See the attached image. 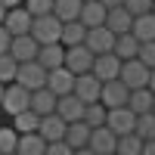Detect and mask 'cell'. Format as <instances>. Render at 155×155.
<instances>
[{
    "label": "cell",
    "instance_id": "obj_1",
    "mask_svg": "<svg viewBox=\"0 0 155 155\" xmlns=\"http://www.w3.org/2000/svg\"><path fill=\"white\" fill-rule=\"evenodd\" d=\"M25 109H31V90L22 87L19 81H9L6 90H3V102H0V112H6L9 118L12 115H19Z\"/></svg>",
    "mask_w": 155,
    "mask_h": 155
},
{
    "label": "cell",
    "instance_id": "obj_2",
    "mask_svg": "<svg viewBox=\"0 0 155 155\" xmlns=\"http://www.w3.org/2000/svg\"><path fill=\"white\" fill-rule=\"evenodd\" d=\"M31 34L37 37V44H56V41H62V19L56 12L37 16L34 25H31Z\"/></svg>",
    "mask_w": 155,
    "mask_h": 155
},
{
    "label": "cell",
    "instance_id": "obj_3",
    "mask_svg": "<svg viewBox=\"0 0 155 155\" xmlns=\"http://www.w3.org/2000/svg\"><path fill=\"white\" fill-rule=\"evenodd\" d=\"M149 65H146V62L143 59H140V56H134V59H124L121 62V81L127 84V87H130V90H137V87H149Z\"/></svg>",
    "mask_w": 155,
    "mask_h": 155
},
{
    "label": "cell",
    "instance_id": "obj_4",
    "mask_svg": "<svg viewBox=\"0 0 155 155\" xmlns=\"http://www.w3.org/2000/svg\"><path fill=\"white\" fill-rule=\"evenodd\" d=\"M93 59L96 53L90 50L87 44H74V47H65V68H71L74 74H84L93 68Z\"/></svg>",
    "mask_w": 155,
    "mask_h": 155
},
{
    "label": "cell",
    "instance_id": "obj_5",
    "mask_svg": "<svg viewBox=\"0 0 155 155\" xmlns=\"http://www.w3.org/2000/svg\"><path fill=\"white\" fill-rule=\"evenodd\" d=\"M16 81L28 90H37V87H47V68L41 65L37 59H28V62H19V71H16Z\"/></svg>",
    "mask_w": 155,
    "mask_h": 155
},
{
    "label": "cell",
    "instance_id": "obj_6",
    "mask_svg": "<svg viewBox=\"0 0 155 155\" xmlns=\"http://www.w3.org/2000/svg\"><path fill=\"white\" fill-rule=\"evenodd\" d=\"M115 37H118V34H115L109 25H93V28H87L84 44L99 56V53H112V50H115Z\"/></svg>",
    "mask_w": 155,
    "mask_h": 155
},
{
    "label": "cell",
    "instance_id": "obj_7",
    "mask_svg": "<svg viewBox=\"0 0 155 155\" xmlns=\"http://www.w3.org/2000/svg\"><path fill=\"white\" fill-rule=\"evenodd\" d=\"M90 152H96V155H112L115 149H118V134L112 130L109 124H99L90 130Z\"/></svg>",
    "mask_w": 155,
    "mask_h": 155
},
{
    "label": "cell",
    "instance_id": "obj_8",
    "mask_svg": "<svg viewBox=\"0 0 155 155\" xmlns=\"http://www.w3.org/2000/svg\"><path fill=\"white\" fill-rule=\"evenodd\" d=\"M130 99V87H127L121 78H112V81H102V93H99V102H106L109 109L115 106H127Z\"/></svg>",
    "mask_w": 155,
    "mask_h": 155
},
{
    "label": "cell",
    "instance_id": "obj_9",
    "mask_svg": "<svg viewBox=\"0 0 155 155\" xmlns=\"http://www.w3.org/2000/svg\"><path fill=\"white\" fill-rule=\"evenodd\" d=\"M3 25H6V31H9V34H31L34 16L25 9V3H19V6H9V9H6Z\"/></svg>",
    "mask_w": 155,
    "mask_h": 155
},
{
    "label": "cell",
    "instance_id": "obj_10",
    "mask_svg": "<svg viewBox=\"0 0 155 155\" xmlns=\"http://www.w3.org/2000/svg\"><path fill=\"white\" fill-rule=\"evenodd\" d=\"M74 71L65 68V65H59V68H50L47 71V87L53 90L56 96H65V93H74Z\"/></svg>",
    "mask_w": 155,
    "mask_h": 155
},
{
    "label": "cell",
    "instance_id": "obj_11",
    "mask_svg": "<svg viewBox=\"0 0 155 155\" xmlns=\"http://www.w3.org/2000/svg\"><path fill=\"white\" fill-rule=\"evenodd\" d=\"M121 62H124V59L115 53V50H112V53H99V56L93 59V68H90V71H93L99 81H112V78L121 74Z\"/></svg>",
    "mask_w": 155,
    "mask_h": 155
},
{
    "label": "cell",
    "instance_id": "obj_12",
    "mask_svg": "<svg viewBox=\"0 0 155 155\" xmlns=\"http://www.w3.org/2000/svg\"><path fill=\"white\" fill-rule=\"evenodd\" d=\"M106 124H109L118 137H121V134H130L134 124H137V112H134L130 106H115V109H109Z\"/></svg>",
    "mask_w": 155,
    "mask_h": 155
},
{
    "label": "cell",
    "instance_id": "obj_13",
    "mask_svg": "<svg viewBox=\"0 0 155 155\" xmlns=\"http://www.w3.org/2000/svg\"><path fill=\"white\" fill-rule=\"evenodd\" d=\"M37 50H41V44H37L34 34H12V41H9V53L16 56L19 62L37 59Z\"/></svg>",
    "mask_w": 155,
    "mask_h": 155
},
{
    "label": "cell",
    "instance_id": "obj_14",
    "mask_svg": "<svg viewBox=\"0 0 155 155\" xmlns=\"http://www.w3.org/2000/svg\"><path fill=\"white\" fill-rule=\"evenodd\" d=\"M37 130L44 134L47 143H53V140H65V130H68V121L62 118L59 112H50V115H41V127Z\"/></svg>",
    "mask_w": 155,
    "mask_h": 155
},
{
    "label": "cell",
    "instance_id": "obj_15",
    "mask_svg": "<svg viewBox=\"0 0 155 155\" xmlns=\"http://www.w3.org/2000/svg\"><path fill=\"white\" fill-rule=\"evenodd\" d=\"M74 93L81 96L84 102H96L99 93H102V81H99L93 71H84V74L74 78Z\"/></svg>",
    "mask_w": 155,
    "mask_h": 155
},
{
    "label": "cell",
    "instance_id": "obj_16",
    "mask_svg": "<svg viewBox=\"0 0 155 155\" xmlns=\"http://www.w3.org/2000/svg\"><path fill=\"white\" fill-rule=\"evenodd\" d=\"M90 127L84 118L81 121H68V130H65V143L71 146V152H81V149H87L90 146Z\"/></svg>",
    "mask_w": 155,
    "mask_h": 155
},
{
    "label": "cell",
    "instance_id": "obj_17",
    "mask_svg": "<svg viewBox=\"0 0 155 155\" xmlns=\"http://www.w3.org/2000/svg\"><path fill=\"white\" fill-rule=\"evenodd\" d=\"M37 62H41L47 71L65 65V44H62V41H56V44H41V50H37Z\"/></svg>",
    "mask_w": 155,
    "mask_h": 155
},
{
    "label": "cell",
    "instance_id": "obj_18",
    "mask_svg": "<svg viewBox=\"0 0 155 155\" xmlns=\"http://www.w3.org/2000/svg\"><path fill=\"white\" fill-rule=\"evenodd\" d=\"M84 106H87V102L78 96V93H65V96H59L56 112H59L65 121H81V118H84Z\"/></svg>",
    "mask_w": 155,
    "mask_h": 155
},
{
    "label": "cell",
    "instance_id": "obj_19",
    "mask_svg": "<svg viewBox=\"0 0 155 155\" xmlns=\"http://www.w3.org/2000/svg\"><path fill=\"white\" fill-rule=\"evenodd\" d=\"M106 25H109L115 34H124V31L134 28V12L127 9V6H112L106 12Z\"/></svg>",
    "mask_w": 155,
    "mask_h": 155
},
{
    "label": "cell",
    "instance_id": "obj_20",
    "mask_svg": "<svg viewBox=\"0 0 155 155\" xmlns=\"http://www.w3.org/2000/svg\"><path fill=\"white\" fill-rule=\"evenodd\" d=\"M106 12H109V6L102 3V0H84L81 22L87 25V28H93V25H106Z\"/></svg>",
    "mask_w": 155,
    "mask_h": 155
},
{
    "label": "cell",
    "instance_id": "obj_21",
    "mask_svg": "<svg viewBox=\"0 0 155 155\" xmlns=\"http://www.w3.org/2000/svg\"><path fill=\"white\" fill-rule=\"evenodd\" d=\"M56 102H59V96H56L50 87H37V90H31V109H34L37 115L56 112Z\"/></svg>",
    "mask_w": 155,
    "mask_h": 155
},
{
    "label": "cell",
    "instance_id": "obj_22",
    "mask_svg": "<svg viewBox=\"0 0 155 155\" xmlns=\"http://www.w3.org/2000/svg\"><path fill=\"white\" fill-rule=\"evenodd\" d=\"M19 155H47V140L41 130L19 134Z\"/></svg>",
    "mask_w": 155,
    "mask_h": 155
},
{
    "label": "cell",
    "instance_id": "obj_23",
    "mask_svg": "<svg viewBox=\"0 0 155 155\" xmlns=\"http://www.w3.org/2000/svg\"><path fill=\"white\" fill-rule=\"evenodd\" d=\"M127 106H130L137 115L152 112V106H155V93H152L149 87H137V90H130V99H127Z\"/></svg>",
    "mask_w": 155,
    "mask_h": 155
},
{
    "label": "cell",
    "instance_id": "obj_24",
    "mask_svg": "<svg viewBox=\"0 0 155 155\" xmlns=\"http://www.w3.org/2000/svg\"><path fill=\"white\" fill-rule=\"evenodd\" d=\"M87 37V25L81 19H71V22H62V44L74 47V44H84Z\"/></svg>",
    "mask_w": 155,
    "mask_h": 155
},
{
    "label": "cell",
    "instance_id": "obj_25",
    "mask_svg": "<svg viewBox=\"0 0 155 155\" xmlns=\"http://www.w3.org/2000/svg\"><path fill=\"white\" fill-rule=\"evenodd\" d=\"M115 53H118L121 59H134V56L140 53V37H137L134 31L118 34V37H115Z\"/></svg>",
    "mask_w": 155,
    "mask_h": 155
},
{
    "label": "cell",
    "instance_id": "obj_26",
    "mask_svg": "<svg viewBox=\"0 0 155 155\" xmlns=\"http://www.w3.org/2000/svg\"><path fill=\"white\" fill-rule=\"evenodd\" d=\"M140 44L143 41H155V12H143V16H134V28H130Z\"/></svg>",
    "mask_w": 155,
    "mask_h": 155
},
{
    "label": "cell",
    "instance_id": "obj_27",
    "mask_svg": "<svg viewBox=\"0 0 155 155\" xmlns=\"http://www.w3.org/2000/svg\"><path fill=\"white\" fill-rule=\"evenodd\" d=\"M12 127H16L19 134H31V130L41 127V115H37L34 109H25L19 115H12Z\"/></svg>",
    "mask_w": 155,
    "mask_h": 155
},
{
    "label": "cell",
    "instance_id": "obj_28",
    "mask_svg": "<svg viewBox=\"0 0 155 155\" xmlns=\"http://www.w3.org/2000/svg\"><path fill=\"white\" fill-rule=\"evenodd\" d=\"M118 155H143V137H140L137 130L130 134H121L118 137V149H115Z\"/></svg>",
    "mask_w": 155,
    "mask_h": 155
},
{
    "label": "cell",
    "instance_id": "obj_29",
    "mask_svg": "<svg viewBox=\"0 0 155 155\" xmlns=\"http://www.w3.org/2000/svg\"><path fill=\"white\" fill-rule=\"evenodd\" d=\"M106 118H109V106L106 102H87L84 106V121L90 124V127H99V124H106Z\"/></svg>",
    "mask_w": 155,
    "mask_h": 155
},
{
    "label": "cell",
    "instance_id": "obj_30",
    "mask_svg": "<svg viewBox=\"0 0 155 155\" xmlns=\"http://www.w3.org/2000/svg\"><path fill=\"white\" fill-rule=\"evenodd\" d=\"M81 6H84V0H56L53 12L62 22H71V19H81Z\"/></svg>",
    "mask_w": 155,
    "mask_h": 155
},
{
    "label": "cell",
    "instance_id": "obj_31",
    "mask_svg": "<svg viewBox=\"0 0 155 155\" xmlns=\"http://www.w3.org/2000/svg\"><path fill=\"white\" fill-rule=\"evenodd\" d=\"M19 152V130L16 127H0V155H12Z\"/></svg>",
    "mask_w": 155,
    "mask_h": 155
},
{
    "label": "cell",
    "instance_id": "obj_32",
    "mask_svg": "<svg viewBox=\"0 0 155 155\" xmlns=\"http://www.w3.org/2000/svg\"><path fill=\"white\" fill-rule=\"evenodd\" d=\"M134 130L143 137V143H146V140H155V112H143V115H137Z\"/></svg>",
    "mask_w": 155,
    "mask_h": 155
},
{
    "label": "cell",
    "instance_id": "obj_33",
    "mask_svg": "<svg viewBox=\"0 0 155 155\" xmlns=\"http://www.w3.org/2000/svg\"><path fill=\"white\" fill-rule=\"evenodd\" d=\"M16 71H19V59L12 53H0V81L3 84L16 81Z\"/></svg>",
    "mask_w": 155,
    "mask_h": 155
},
{
    "label": "cell",
    "instance_id": "obj_34",
    "mask_svg": "<svg viewBox=\"0 0 155 155\" xmlns=\"http://www.w3.org/2000/svg\"><path fill=\"white\" fill-rule=\"evenodd\" d=\"M53 6H56V0H25V9H28L34 19H37V16H47V12H53Z\"/></svg>",
    "mask_w": 155,
    "mask_h": 155
},
{
    "label": "cell",
    "instance_id": "obj_35",
    "mask_svg": "<svg viewBox=\"0 0 155 155\" xmlns=\"http://www.w3.org/2000/svg\"><path fill=\"white\" fill-rule=\"evenodd\" d=\"M137 56L143 59L149 68H155V41H143V44H140V53H137Z\"/></svg>",
    "mask_w": 155,
    "mask_h": 155
},
{
    "label": "cell",
    "instance_id": "obj_36",
    "mask_svg": "<svg viewBox=\"0 0 155 155\" xmlns=\"http://www.w3.org/2000/svg\"><path fill=\"white\" fill-rule=\"evenodd\" d=\"M152 3L155 0H124V6L134 12V16H143V12H152Z\"/></svg>",
    "mask_w": 155,
    "mask_h": 155
},
{
    "label": "cell",
    "instance_id": "obj_37",
    "mask_svg": "<svg viewBox=\"0 0 155 155\" xmlns=\"http://www.w3.org/2000/svg\"><path fill=\"white\" fill-rule=\"evenodd\" d=\"M71 146L65 143V140H53V143H47V155H68Z\"/></svg>",
    "mask_w": 155,
    "mask_h": 155
},
{
    "label": "cell",
    "instance_id": "obj_38",
    "mask_svg": "<svg viewBox=\"0 0 155 155\" xmlns=\"http://www.w3.org/2000/svg\"><path fill=\"white\" fill-rule=\"evenodd\" d=\"M9 41H12V34L6 31V25L0 22V53H9Z\"/></svg>",
    "mask_w": 155,
    "mask_h": 155
},
{
    "label": "cell",
    "instance_id": "obj_39",
    "mask_svg": "<svg viewBox=\"0 0 155 155\" xmlns=\"http://www.w3.org/2000/svg\"><path fill=\"white\" fill-rule=\"evenodd\" d=\"M0 3H3V6L9 9V6H19V3H25V0H0Z\"/></svg>",
    "mask_w": 155,
    "mask_h": 155
},
{
    "label": "cell",
    "instance_id": "obj_40",
    "mask_svg": "<svg viewBox=\"0 0 155 155\" xmlns=\"http://www.w3.org/2000/svg\"><path fill=\"white\" fill-rule=\"evenodd\" d=\"M102 3H106V6L112 9V6H124V0H102Z\"/></svg>",
    "mask_w": 155,
    "mask_h": 155
},
{
    "label": "cell",
    "instance_id": "obj_41",
    "mask_svg": "<svg viewBox=\"0 0 155 155\" xmlns=\"http://www.w3.org/2000/svg\"><path fill=\"white\" fill-rule=\"evenodd\" d=\"M149 90H152V93H155V68L149 71Z\"/></svg>",
    "mask_w": 155,
    "mask_h": 155
},
{
    "label": "cell",
    "instance_id": "obj_42",
    "mask_svg": "<svg viewBox=\"0 0 155 155\" xmlns=\"http://www.w3.org/2000/svg\"><path fill=\"white\" fill-rule=\"evenodd\" d=\"M3 19H6V6L0 3V22H3Z\"/></svg>",
    "mask_w": 155,
    "mask_h": 155
},
{
    "label": "cell",
    "instance_id": "obj_43",
    "mask_svg": "<svg viewBox=\"0 0 155 155\" xmlns=\"http://www.w3.org/2000/svg\"><path fill=\"white\" fill-rule=\"evenodd\" d=\"M3 90H6V84H3V81H0V102H3Z\"/></svg>",
    "mask_w": 155,
    "mask_h": 155
},
{
    "label": "cell",
    "instance_id": "obj_44",
    "mask_svg": "<svg viewBox=\"0 0 155 155\" xmlns=\"http://www.w3.org/2000/svg\"><path fill=\"white\" fill-rule=\"evenodd\" d=\"M152 12H155V3H152Z\"/></svg>",
    "mask_w": 155,
    "mask_h": 155
},
{
    "label": "cell",
    "instance_id": "obj_45",
    "mask_svg": "<svg viewBox=\"0 0 155 155\" xmlns=\"http://www.w3.org/2000/svg\"><path fill=\"white\" fill-rule=\"evenodd\" d=\"M152 112H155V106H152Z\"/></svg>",
    "mask_w": 155,
    "mask_h": 155
}]
</instances>
